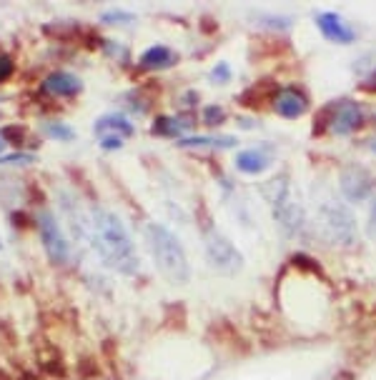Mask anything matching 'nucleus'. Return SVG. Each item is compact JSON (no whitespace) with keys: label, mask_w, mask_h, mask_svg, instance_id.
<instances>
[{"label":"nucleus","mask_w":376,"mask_h":380,"mask_svg":"<svg viewBox=\"0 0 376 380\" xmlns=\"http://www.w3.org/2000/svg\"><path fill=\"white\" fill-rule=\"evenodd\" d=\"M269 165H271L269 156L261 153V150H241V153L236 156V168L241 170V173L258 175L269 168Z\"/></svg>","instance_id":"obj_14"},{"label":"nucleus","mask_w":376,"mask_h":380,"mask_svg":"<svg viewBox=\"0 0 376 380\" xmlns=\"http://www.w3.org/2000/svg\"><path fill=\"white\" fill-rule=\"evenodd\" d=\"M3 143H6V140H3V138H0V148H3Z\"/></svg>","instance_id":"obj_31"},{"label":"nucleus","mask_w":376,"mask_h":380,"mask_svg":"<svg viewBox=\"0 0 376 380\" xmlns=\"http://www.w3.org/2000/svg\"><path fill=\"white\" fill-rule=\"evenodd\" d=\"M316 213H319L321 231L334 245H354V240H357V220H354V213L336 195H321L316 200Z\"/></svg>","instance_id":"obj_4"},{"label":"nucleus","mask_w":376,"mask_h":380,"mask_svg":"<svg viewBox=\"0 0 376 380\" xmlns=\"http://www.w3.org/2000/svg\"><path fill=\"white\" fill-rule=\"evenodd\" d=\"M0 250H3V243H0Z\"/></svg>","instance_id":"obj_32"},{"label":"nucleus","mask_w":376,"mask_h":380,"mask_svg":"<svg viewBox=\"0 0 376 380\" xmlns=\"http://www.w3.org/2000/svg\"><path fill=\"white\" fill-rule=\"evenodd\" d=\"M206 258L208 265L221 275H236L244 268V256L236 250V245L216 231L206 233Z\"/></svg>","instance_id":"obj_5"},{"label":"nucleus","mask_w":376,"mask_h":380,"mask_svg":"<svg viewBox=\"0 0 376 380\" xmlns=\"http://www.w3.org/2000/svg\"><path fill=\"white\" fill-rule=\"evenodd\" d=\"M45 133H48L53 140H63V143H70L75 138V131L68 123H61V120H53V123L45 125Z\"/></svg>","instance_id":"obj_19"},{"label":"nucleus","mask_w":376,"mask_h":380,"mask_svg":"<svg viewBox=\"0 0 376 380\" xmlns=\"http://www.w3.org/2000/svg\"><path fill=\"white\" fill-rule=\"evenodd\" d=\"M175 53L171 48H166V45H153V48H148L141 56V65L143 68H153V70H161V68H171V65H175Z\"/></svg>","instance_id":"obj_15"},{"label":"nucleus","mask_w":376,"mask_h":380,"mask_svg":"<svg viewBox=\"0 0 376 380\" xmlns=\"http://www.w3.org/2000/svg\"><path fill=\"white\" fill-rule=\"evenodd\" d=\"M0 138H3L6 143L20 145V143H25L28 133H25V128H20V125H6V128L0 131Z\"/></svg>","instance_id":"obj_21"},{"label":"nucleus","mask_w":376,"mask_h":380,"mask_svg":"<svg viewBox=\"0 0 376 380\" xmlns=\"http://www.w3.org/2000/svg\"><path fill=\"white\" fill-rule=\"evenodd\" d=\"M38 231H40V240H43V248L48 253L50 263L63 265V263L70 261V245L63 236L61 225L53 218V213L40 210L38 213Z\"/></svg>","instance_id":"obj_6"},{"label":"nucleus","mask_w":376,"mask_h":380,"mask_svg":"<svg viewBox=\"0 0 376 380\" xmlns=\"http://www.w3.org/2000/svg\"><path fill=\"white\" fill-rule=\"evenodd\" d=\"M33 160H36V158H33L31 153H13V156L0 158L3 165H18V163H33Z\"/></svg>","instance_id":"obj_25"},{"label":"nucleus","mask_w":376,"mask_h":380,"mask_svg":"<svg viewBox=\"0 0 376 380\" xmlns=\"http://www.w3.org/2000/svg\"><path fill=\"white\" fill-rule=\"evenodd\" d=\"M38 365H40L48 375H65V370H63V358L58 356L56 350L38 353Z\"/></svg>","instance_id":"obj_17"},{"label":"nucleus","mask_w":376,"mask_h":380,"mask_svg":"<svg viewBox=\"0 0 376 380\" xmlns=\"http://www.w3.org/2000/svg\"><path fill=\"white\" fill-rule=\"evenodd\" d=\"M100 148H106V150H116L123 145V140H118V138H103V140H98Z\"/></svg>","instance_id":"obj_27"},{"label":"nucleus","mask_w":376,"mask_h":380,"mask_svg":"<svg viewBox=\"0 0 376 380\" xmlns=\"http://www.w3.org/2000/svg\"><path fill=\"white\" fill-rule=\"evenodd\" d=\"M338 188L349 203H361L374 193L376 181L363 165H346L338 175Z\"/></svg>","instance_id":"obj_7"},{"label":"nucleus","mask_w":376,"mask_h":380,"mask_svg":"<svg viewBox=\"0 0 376 380\" xmlns=\"http://www.w3.org/2000/svg\"><path fill=\"white\" fill-rule=\"evenodd\" d=\"M226 120V110L221 106H206L203 108V123L206 125H221Z\"/></svg>","instance_id":"obj_22"},{"label":"nucleus","mask_w":376,"mask_h":380,"mask_svg":"<svg viewBox=\"0 0 376 380\" xmlns=\"http://www.w3.org/2000/svg\"><path fill=\"white\" fill-rule=\"evenodd\" d=\"M211 81L213 83H228L231 81V68H228V63H219V65L211 70Z\"/></svg>","instance_id":"obj_23"},{"label":"nucleus","mask_w":376,"mask_h":380,"mask_svg":"<svg viewBox=\"0 0 376 380\" xmlns=\"http://www.w3.org/2000/svg\"><path fill=\"white\" fill-rule=\"evenodd\" d=\"M274 108L283 118H299L301 113L308 108V103H306V95L301 93V90H296V88H283V90L276 93Z\"/></svg>","instance_id":"obj_11"},{"label":"nucleus","mask_w":376,"mask_h":380,"mask_svg":"<svg viewBox=\"0 0 376 380\" xmlns=\"http://www.w3.org/2000/svg\"><path fill=\"white\" fill-rule=\"evenodd\" d=\"M363 88H366V90H376V70L369 75V81L363 83Z\"/></svg>","instance_id":"obj_29"},{"label":"nucleus","mask_w":376,"mask_h":380,"mask_svg":"<svg viewBox=\"0 0 376 380\" xmlns=\"http://www.w3.org/2000/svg\"><path fill=\"white\" fill-rule=\"evenodd\" d=\"M319 118H326V123L331 125L334 135H351V133L361 128L363 123V110L361 106L344 100V103H334L324 113H319Z\"/></svg>","instance_id":"obj_8"},{"label":"nucleus","mask_w":376,"mask_h":380,"mask_svg":"<svg viewBox=\"0 0 376 380\" xmlns=\"http://www.w3.org/2000/svg\"><path fill=\"white\" fill-rule=\"evenodd\" d=\"M261 25H269V28H276V31H288V28H291V20L279 18V15H263Z\"/></svg>","instance_id":"obj_24"},{"label":"nucleus","mask_w":376,"mask_h":380,"mask_svg":"<svg viewBox=\"0 0 376 380\" xmlns=\"http://www.w3.org/2000/svg\"><path fill=\"white\" fill-rule=\"evenodd\" d=\"M181 148H233L236 145V138L224 135V138H181L178 140Z\"/></svg>","instance_id":"obj_16"},{"label":"nucleus","mask_w":376,"mask_h":380,"mask_svg":"<svg viewBox=\"0 0 376 380\" xmlns=\"http://www.w3.org/2000/svg\"><path fill=\"white\" fill-rule=\"evenodd\" d=\"M374 120H376V118H374Z\"/></svg>","instance_id":"obj_33"},{"label":"nucleus","mask_w":376,"mask_h":380,"mask_svg":"<svg viewBox=\"0 0 376 380\" xmlns=\"http://www.w3.org/2000/svg\"><path fill=\"white\" fill-rule=\"evenodd\" d=\"M266 198H269L274 218L283 228V233L299 236L306 228V210L301 206V198L296 193L294 183L288 181L286 175H279V178H274L266 185Z\"/></svg>","instance_id":"obj_3"},{"label":"nucleus","mask_w":376,"mask_h":380,"mask_svg":"<svg viewBox=\"0 0 376 380\" xmlns=\"http://www.w3.org/2000/svg\"><path fill=\"white\" fill-rule=\"evenodd\" d=\"M93 240L98 253L108 265L123 275H133L138 270V253L125 225L116 213L106 208H93Z\"/></svg>","instance_id":"obj_1"},{"label":"nucleus","mask_w":376,"mask_h":380,"mask_svg":"<svg viewBox=\"0 0 376 380\" xmlns=\"http://www.w3.org/2000/svg\"><path fill=\"white\" fill-rule=\"evenodd\" d=\"M146 243L156 268L161 270V275L173 286H183L191 278V265H188L186 250H183L181 240L161 223H148L146 225Z\"/></svg>","instance_id":"obj_2"},{"label":"nucleus","mask_w":376,"mask_h":380,"mask_svg":"<svg viewBox=\"0 0 376 380\" xmlns=\"http://www.w3.org/2000/svg\"><path fill=\"white\" fill-rule=\"evenodd\" d=\"M316 25H319L321 35L329 38L331 43L349 45V43H354V40H357V33L351 31L349 25L338 18L336 13H321L319 18H316Z\"/></svg>","instance_id":"obj_9"},{"label":"nucleus","mask_w":376,"mask_h":380,"mask_svg":"<svg viewBox=\"0 0 376 380\" xmlns=\"http://www.w3.org/2000/svg\"><path fill=\"white\" fill-rule=\"evenodd\" d=\"M83 83L75 78L73 73H65V70H58V73H50L43 81V90L56 98H73V95L81 93Z\"/></svg>","instance_id":"obj_10"},{"label":"nucleus","mask_w":376,"mask_h":380,"mask_svg":"<svg viewBox=\"0 0 376 380\" xmlns=\"http://www.w3.org/2000/svg\"><path fill=\"white\" fill-rule=\"evenodd\" d=\"M13 70H15L13 60L8 56H3V53H0V83H6L8 78L13 75Z\"/></svg>","instance_id":"obj_26"},{"label":"nucleus","mask_w":376,"mask_h":380,"mask_svg":"<svg viewBox=\"0 0 376 380\" xmlns=\"http://www.w3.org/2000/svg\"><path fill=\"white\" fill-rule=\"evenodd\" d=\"M276 93H279V88H276L274 83L263 81V83H256V85H251L244 95H238V103L249 108H261L266 100H274Z\"/></svg>","instance_id":"obj_13"},{"label":"nucleus","mask_w":376,"mask_h":380,"mask_svg":"<svg viewBox=\"0 0 376 380\" xmlns=\"http://www.w3.org/2000/svg\"><path fill=\"white\" fill-rule=\"evenodd\" d=\"M369 231L376 236V198H374V203H371V210H369Z\"/></svg>","instance_id":"obj_28"},{"label":"nucleus","mask_w":376,"mask_h":380,"mask_svg":"<svg viewBox=\"0 0 376 380\" xmlns=\"http://www.w3.org/2000/svg\"><path fill=\"white\" fill-rule=\"evenodd\" d=\"M93 131L100 140L103 138H118V140H123V138L133 135V125L125 118H120V115H103V118L95 120Z\"/></svg>","instance_id":"obj_12"},{"label":"nucleus","mask_w":376,"mask_h":380,"mask_svg":"<svg viewBox=\"0 0 376 380\" xmlns=\"http://www.w3.org/2000/svg\"><path fill=\"white\" fill-rule=\"evenodd\" d=\"M371 150H374V153H376V140H374V143H371Z\"/></svg>","instance_id":"obj_30"},{"label":"nucleus","mask_w":376,"mask_h":380,"mask_svg":"<svg viewBox=\"0 0 376 380\" xmlns=\"http://www.w3.org/2000/svg\"><path fill=\"white\" fill-rule=\"evenodd\" d=\"M191 123H181V120L175 118H158L153 123V133L156 135H181Z\"/></svg>","instance_id":"obj_18"},{"label":"nucleus","mask_w":376,"mask_h":380,"mask_svg":"<svg viewBox=\"0 0 376 380\" xmlns=\"http://www.w3.org/2000/svg\"><path fill=\"white\" fill-rule=\"evenodd\" d=\"M100 20L108 25H131L133 20H136V15L128 10H106V13H100Z\"/></svg>","instance_id":"obj_20"}]
</instances>
